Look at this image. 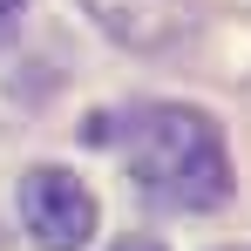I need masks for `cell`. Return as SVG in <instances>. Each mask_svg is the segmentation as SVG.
Listing matches in <instances>:
<instances>
[{"instance_id":"obj_1","label":"cell","mask_w":251,"mask_h":251,"mask_svg":"<svg viewBox=\"0 0 251 251\" xmlns=\"http://www.w3.org/2000/svg\"><path fill=\"white\" fill-rule=\"evenodd\" d=\"M123 150H129L136 190L163 210H217L231 197V156L204 109L156 102L123 129Z\"/></svg>"},{"instance_id":"obj_2","label":"cell","mask_w":251,"mask_h":251,"mask_svg":"<svg viewBox=\"0 0 251 251\" xmlns=\"http://www.w3.org/2000/svg\"><path fill=\"white\" fill-rule=\"evenodd\" d=\"M21 224H27V238L41 251H82L95 238V197L68 170L41 163L21 176Z\"/></svg>"},{"instance_id":"obj_3","label":"cell","mask_w":251,"mask_h":251,"mask_svg":"<svg viewBox=\"0 0 251 251\" xmlns=\"http://www.w3.org/2000/svg\"><path fill=\"white\" fill-rule=\"evenodd\" d=\"M82 14L116 48H136V54H163V48H176L190 34V7L183 0H82Z\"/></svg>"},{"instance_id":"obj_4","label":"cell","mask_w":251,"mask_h":251,"mask_svg":"<svg viewBox=\"0 0 251 251\" xmlns=\"http://www.w3.org/2000/svg\"><path fill=\"white\" fill-rule=\"evenodd\" d=\"M109 251H163L156 238H123V245H109Z\"/></svg>"},{"instance_id":"obj_5","label":"cell","mask_w":251,"mask_h":251,"mask_svg":"<svg viewBox=\"0 0 251 251\" xmlns=\"http://www.w3.org/2000/svg\"><path fill=\"white\" fill-rule=\"evenodd\" d=\"M14 14H21V0H0V21H14Z\"/></svg>"}]
</instances>
